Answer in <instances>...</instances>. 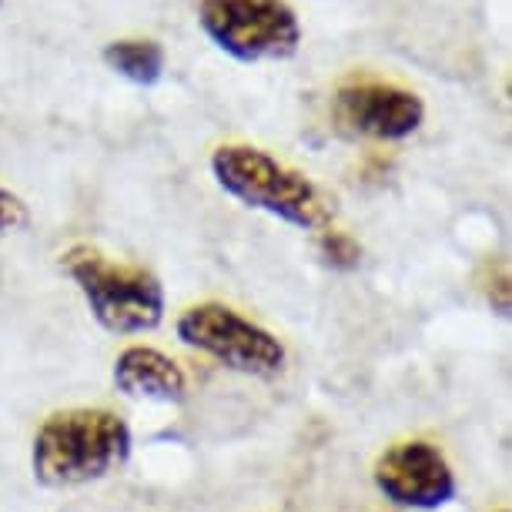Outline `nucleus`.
<instances>
[{
  "instance_id": "423d86ee",
  "label": "nucleus",
  "mask_w": 512,
  "mask_h": 512,
  "mask_svg": "<svg viewBox=\"0 0 512 512\" xmlns=\"http://www.w3.org/2000/svg\"><path fill=\"white\" fill-rule=\"evenodd\" d=\"M372 482L385 502L409 512L446 509L459 492L446 452L425 439H405L385 449L372 466Z\"/></svg>"
},
{
  "instance_id": "f8f14e48",
  "label": "nucleus",
  "mask_w": 512,
  "mask_h": 512,
  "mask_svg": "<svg viewBox=\"0 0 512 512\" xmlns=\"http://www.w3.org/2000/svg\"><path fill=\"white\" fill-rule=\"evenodd\" d=\"M492 512H509V509H492Z\"/></svg>"
},
{
  "instance_id": "9b49d317",
  "label": "nucleus",
  "mask_w": 512,
  "mask_h": 512,
  "mask_svg": "<svg viewBox=\"0 0 512 512\" xmlns=\"http://www.w3.org/2000/svg\"><path fill=\"white\" fill-rule=\"evenodd\" d=\"M27 221H31V211H27L24 198L14 195L11 188H0V238L27 228Z\"/></svg>"
},
{
  "instance_id": "0eeeda50",
  "label": "nucleus",
  "mask_w": 512,
  "mask_h": 512,
  "mask_svg": "<svg viewBox=\"0 0 512 512\" xmlns=\"http://www.w3.org/2000/svg\"><path fill=\"white\" fill-rule=\"evenodd\" d=\"M335 118L372 141H405L422 128L425 101L402 84L379 77H349L335 88Z\"/></svg>"
},
{
  "instance_id": "1a4fd4ad",
  "label": "nucleus",
  "mask_w": 512,
  "mask_h": 512,
  "mask_svg": "<svg viewBox=\"0 0 512 512\" xmlns=\"http://www.w3.org/2000/svg\"><path fill=\"white\" fill-rule=\"evenodd\" d=\"M104 64L124 81L138 84V88H151L164 74V47L148 37H121L104 47Z\"/></svg>"
},
{
  "instance_id": "f03ea898",
  "label": "nucleus",
  "mask_w": 512,
  "mask_h": 512,
  "mask_svg": "<svg viewBox=\"0 0 512 512\" xmlns=\"http://www.w3.org/2000/svg\"><path fill=\"white\" fill-rule=\"evenodd\" d=\"M211 175L238 205L265 211L292 228L325 231L335 221V198L322 185L255 144H221L211 154Z\"/></svg>"
},
{
  "instance_id": "9d476101",
  "label": "nucleus",
  "mask_w": 512,
  "mask_h": 512,
  "mask_svg": "<svg viewBox=\"0 0 512 512\" xmlns=\"http://www.w3.org/2000/svg\"><path fill=\"white\" fill-rule=\"evenodd\" d=\"M318 255H322L325 265L335 268V272H352V268H359L362 262V245L349 231L325 228V231H318Z\"/></svg>"
},
{
  "instance_id": "6e6552de",
  "label": "nucleus",
  "mask_w": 512,
  "mask_h": 512,
  "mask_svg": "<svg viewBox=\"0 0 512 512\" xmlns=\"http://www.w3.org/2000/svg\"><path fill=\"white\" fill-rule=\"evenodd\" d=\"M111 379L121 395L141 402H185L188 399V372L151 345H128L118 352L111 365Z\"/></svg>"
},
{
  "instance_id": "39448f33",
  "label": "nucleus",
  "mask_w": 512,
  "mask_h": 512,
  "mask_svg": "<svg viewBox=\"0 0 512 512\" xmlns=\"http://www.w3.org/2000/svg\"><path fill=\"white\" fill-rule=\"evenodd\" d=\"M198 27L231 61H288L302 47V21L288 0H198Z\"/></svg>"
},
{
  "instance_id": "f257e3e1",
  "label": "nucleus",
  "mask_w": 512,
  "mask_h": 512,
  "mask_svg": "<svg viewBox=\"0 0 512 512\" xmlns=\"http://www.w3.org/2000/svg\"><path fill=\"white\" fill-rule=\"evenodd\" d=\"M134 449L131 425L111 409L47 415L31 442V472L44 489H77L114 476Z\"/></svg>"
},
{
  "instance_id": "20e7f679",
  "label": "nucleus",
  "mask_w": 512,
  "mask_h": 512,
  "mask_svg": "<svg viewBox=\"0 0 512 512\" xmlns=\"http://www.w3.org/2000/svg\"><path fill=\"white\" fill-rule=\"evenodd\" d=\"M175 332L191 352L251 379H275L288 359L275 332L251 322L225 302H198L185 308L175 322Z\"/></svg>"
},
{
  "instance_id": "7ed1b4c3",
  "label": "nucleus",
  "mask_w": 512,
  "mask_h": 512,
  "mask_svg": "<svg viewBox=\"0 0 512 512\" xmlns=\"http://www.w3.org/2000/svg\"><path fill=\"white\" fill-rule=\"evenodd\" d=\"M61 272L74 282L104 332L144 335L164 322V285L148 268L114 262L94 245H71L61 251Z\"/></svg>"
}]
</instances>
